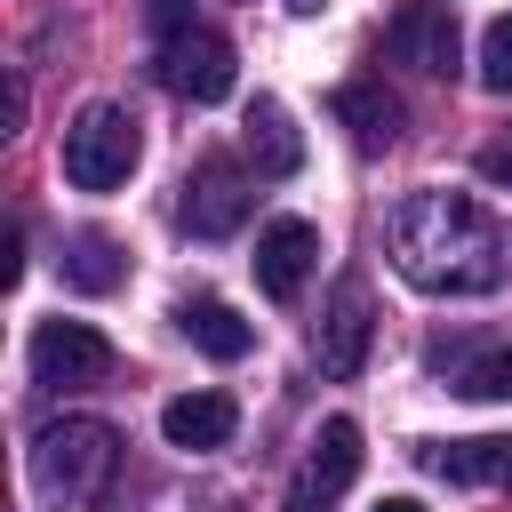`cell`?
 Segmentation results:
<instances>
[{
    "label": "cell",
    "instance_id": "16",
    "mask_svg": "<svg viewBox=\"0 0 512 512\" xmlns=\"http://www.w3.org/2000/svg\"><path fill=\"white\" fill-rule=\"evenodd\" d=\"M120 280H128V248H120L112 232H72V240H64V288L112 296Z\"/></svg>",
    "mask_w": 512,
    "mask_h": 512
},
{
    "label": "cell",
    "instance_id": "7",
    "mask_svg": "<svg viewBox=\"0 0 512 512\" xmlns=\"http://www.w3.org/2000/svg\"><path fill=\"white\" fill-rule=\"evenodd\" d=\"M352 480H360V424H352V416H328L320 440L304 448V464H296L280 512H336Z\"/></svg>",
    "mask_w": 512,
    "mask_h": 512
},
{
    "label": "cell",
    "instance_id": "18",
    "mask_svg": "<svg viewBox=\"0 0 512 512\" xmlns=\"http://www.w3.org/2000/svg\"><path fill=\"white\" fill-rule=\"evenodd\" d=\"M480 80H488L496 96H512V16H496V24L480 32Z\"/></svg>",
    "mask_w": 512,
    "mask_h": 512
},
{
    "label": "cell",
    "instance_id": "14",
    "mask_svg": "<svg viewBox=\"0 0 512 512\" xmlns=\"http://www.w3.org/2000/svg\"><path fill=\"white\" fill-rule=\"evenodd\" d=\"M328 112H336V120L352 128V144H368V152L400 136V96H392L384 80H344V88L328 96Z\"/></svg>",
    "mask_w": 512,
    "mask_h": 512
},
{
    "label": "cell",
    "instance_id": "21",
    "mask_svg": "<svg viewBox=\"0 0 512 512\" xmlns=\"http://www.w3.org/2000/svg\"><path fill=\"white\" fill-rule=\"evenodd\" d=\"M376 512H424L416 496H376Z\"/></svg>",
    "mask_w": 512,
    "mask_h": 512
},
{
    "label": "cell",
    "instance_id": "9",
    "mask_svg": "<svg viewBox=\"0 0 512 512\" xmlns=\"http://www.w3.org/2000/svg\"><path fill=\"white\" fill-rule=\"evenodd\" d=\"M384 56H392V64H408V72L448 80V72L464 64L456 16H448L440 0H400V8H392V24H384Z\"/></svg>",
    "mask_w": 512,
    "mask_h": 512
},
{
    "label": "cell",
    "instance_id": "13",
    "mask_svg": "<svg viewBox=\"0 0 512 512\" xmlns=\"http://www.w3.org/2000/svg\"><path fill=\"white\" fill-rule=\"evenodd\" d=\"M240 144H248L256 176H296V168H304V136H296V120H288V104H272V96H256V104H248Z\"/></svg>",
    "mask_w": 512,
    "mask_h": 512
},
{
    "label": "cell",
    "instance_id": "1",
    "mask_svg": "<svg viewBox=\"0 0 512 512\" xmlns=\"http://www.w3.org/2000/svg\"><path fill=\"white\" fill-rule=\"evenodd\" d=\"M384 256L424 296H488L512 272L504 224L472 192H448V184H424L384 216Z\"/></svg>",
    "mask_w": 512,
    "mask_h": 512
},
{
    "label": "cell",
    "instance_id": "19",
    "mask_svg": "<svg viewBox=\"0 0 512 512\" xmlns=\"http://www.w3.org/2000/svg\"><path fill=\"white\" fill-rule=\"evenodd\" d=\"M480 176H488V184H504V192H512V128H504V136H488V144H480Z\"/></svg>",
    "mask_w": 512,
    "mask_h": 512
},
{
    "label": "cell",
    "instance_id": "3",
    "mask_svg": "<svg viewBox=\"0 0 512 512\" xmlns=\"http://www.w3.org/2000/svg\"><path fill=\"white\" fill-rule=\"evenodd\" d=\"M144 160V136H136V112L128 104H80L72 128H64V184L72 192H120Z\"/></svg>",
    "mask_w": 512,
    "mask_h": 512
},
{
    "label": "cell",
    "instance_id": "6",
    "mask_svg": "<svg viewBox=\"0 0 512 512\" xmlns=\"http://www.w3.org/2000/svg\"><path fill=\"white\" fill-rule=\"evenodd\" d=\"M120 368V352H112V336H96L88 320H40L32 328V376L48 384V392H88V384H104Z\"/></svg>",
    "mask_w": 512,
    "mask_h": 512
},
{
    "label": "cell",
    "instance_id": "8",
    "mask_svg": "<svg viewBox=\"0 0 512 512\" xmlns=\"http://www.w3.org/2000/svg\"><path fill=\"white\" fill-rule=\"evenodd\" d=\"M368 344H376V296H368V280H336V296H328V312H320V328H312L320 376L352 384V376L368 368Z\"/></svg>",
    "mask_w": 512,
    "mask_h": 512
},
{
    "label": "cell",
    "instance_id": "20",
    "mask_svg": "<svg viewBox=\"0 0 512 512\" xmlns=\"http://www.w3.org/2000/svg\"><path fill=\"white\" fill-rule=\"evenodd\" d=\"M192 24V0H152V32L168 40V32H184Z\"/></svg>",
    "mask_w": 512,
    "mask_h": 512
},
{
    "label": "cell",
    "instance_id": "17",
    "mask_svg": "<svg viewBox=\"0 0 512 512\" xmlns=\"http://www.w3.org/2000/svg\"><path fill=\"white\" fill-rule=\"evenodd\" d=\"M464 400H512V344H488V352H472V360H456V376H448Z\"/></svg>",
    "mask_w": 512,
    "mask_h": 512
},
{
    "label": "cell",
    "instance_id": "15",
    "mask_svg": "<svg viewBox=\"0 0 512 512\" xmlns=\"http://www.w3.org/2000/svg\"><path fill=\"white\" fill-rule=\"evenodd\" d=\"M176 328H184L208 360H248V344H256V328H248L224 296H184V304H176Z\"/></svg>",
    "mask_w": 512,
    "mask_h": 512
},
{
    "label": "cell",
    "instance_id": "5",
    "mask_svg": "<svg viewBox=\"0 0 512 512\" xmlns=\"http://www.w3.org/2000/svg\"><path fill=\"white\" fill-rule=\"evenodd\" d=\"M248 208H256V176H248V168H232L224 152L192 160L184 200H176V224H184L192 240H224V232H240V224H248Z\"/></svg>",
    "mask_w": 512,
    "mask_h": 512
},
{
    "label": "cell",
    "instance_id": "4",
    "mask_svg": "<svg viewBox=\"0 0 512 512\" xmlns=\"http://www.w3.org/2000/svg\"><path fill=\"white\" fill-rule=\"evenodd\" d=\"M152 72H160V88H168V96H184V104H216V96H232L240 56H232V40H224V32L184 24V32H168V40L152 48Z\"/></svg>",
    "mask_w": 512,
    "mask_h": 512
},
{
    "label": "cell",
    "instance_id": "11",
    "mask_svg": "<svg viewBox=\"0 0 512 512\" xmlns=\"http://www.w3.org/2000/svg\"><path fill=\"white\" fill-rule=\"evenodd\" d=\"M160 432H168V448L200 456V448H224L240 432V408H232V392H176L160 408Z\"/></svg>",
    "mask_w": 512,
    "mask_h": 512
},
{
    "label": "cell",
    "instance_id": "10",
    "mask_svg": "<svg viewBox=\"0 0 512 512\" xmlns=\"http://www.w3.org/2000/svg\"><path fill=\"white\" fill-rule=\"evenodd\" d=\"M312 264H320V232H312L304 216H272V224L256 232V288H264L272 304H296L304 280H312Z\"/></svg>",
    "mask_w": 512,
    "mask_h": 512
},
{
    "label": "cell",
    "instance_id": "12",
    "mask_svg": "<svg viewBox=\"0 0 512 512\" xmlns=\"http://www.w3.org/2000/svg\"><path fill=\"white\" fill-rule=\"evenodd\" d=\"M424 464L456 488H512V432H480V440H448L424 448Z\"/></svg>",
    "mask_w": 512,
    "mask_h": 512
},
{
    "label": "cell",
    "instance_id": "2",
    "mask_svg": "<svg viewBox=\"0 0 512 512\" xmlns=\"http://www.w3.org/2000/svg\"><path fill=\"white\" fill-rule=\"evenodd\" d=\"M120 480V432L104 416H56L32 432V488L48 504H104Z\"/></svg>",
    "mask_w": 512,
    "mask_h": 512
}]
</instances>
